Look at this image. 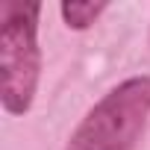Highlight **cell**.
<instances>
[{"label": "cell", "mask_w": 150, "mask_h": 150, "mask_svg": "<svg viewBox=\"0 0 150 150\" xmlns=\"http://www.w3.org/2000/svg\"><path fill=\"white\" fill-rule=\"evenodd\" d=\"M150 115V80L135 77L109 91L80 124L68 150H129Z\"/></svg>", "instance_id": "7a4b0ae2"}, {"label": "cell", "mask_w": 150, "mask_h": 150, "mask_svg": "<svg viewBox=\"0 0 150 150\" xmlns=\"http://www.w3.org/2000/svg\"><path fill=\"white\" fill-rule=\"evenodd\" d=\"M38 3L0 6V94L12 115H24L38 86V41H35Z\"/></svg>", "instance_id": "6da1fadb"}, {"label": "cell", "mask_w": 150, "mask_h": 150, "mask_svg": "<svg viewBox=\"0 0 150 150\" xmlns=\"http://www.w3.org/2000/svg\"><path fill=\"white\" fill-rule=\"evenodd\" d=\"M103 9H106V3H83V0L62 3V15H65L68 27H74V30H86L88 24H94V18Z\"/></svg>", "instance_id": "3957f363"}]
</instances>
